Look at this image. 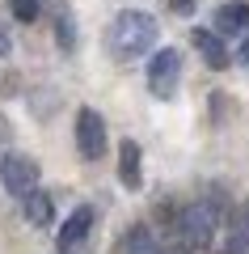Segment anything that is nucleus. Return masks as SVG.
<instances>
[{"instance_id":"f03ea898","label":"nucleus","mask_w":249,"mask_h":254,"mask_svg":"<svg viewBox=\"0 0 249 254\" xmlns=\"http://www.w3.org/2000/svg\"><path fill=\"white\" fill-rule=\"evenodd\" d=\"M220 220H224V195H207V199H195L178 212V233L190 250H211L215 233H220Z\"/></svg>"},{"instance_id":"dca6fc26","label":"nucleus","mask_w":249,"mask_h":254,"mask_svg":"<svg viewBox=\"0 0 249 254\" xmlns=\"http://www.w3.org/2000/svg\"><path fill=\"white\" fill-rule=\"evenodd\" d=\"M241 60H245V68H249V34H245V43H241Z\"/></svg>"},{"instance_id":"39448f33","label":"nucleus","mask_w":249,"mask_h":254,"mask_svg":"<svg viewBox=\"0 0 249 254\" xmlns=\"http://www.w3.org/2000/svg\"><path fill=\"white\" fill-rule=\"evenodd\" d=\"M76 148H80L85 161H98V157L106 153V119H101L93 106L76 110Z\"/></svg>"},{"instance_id":"9b49d317","label":"nucleus","mask_w":249,"mask_h":254,"mask_svg":"<svg viewBox=\"0 0 249 254\" xmlns=\"http://www.w3.org/2000/svg\"><path fill=\"white\" fill-rule=\"evenodd\" d=\"M224 254H249V203L232 216L228 237H224Z\"/></svg>"},{"instance_id":"f3484780","label":"nucleus","mask_w":249,"mask_h":254,"mask_svg":"<svg viewBox=\"0 0 249 254\" xmlns=\"http://www.w3.org/2000/svg\"><path fill=\"white\" fill-rule=\"evenodd\" d=\"M0 55H9V38L4 34H0Z\"/></svg>"},{"instance_id":"f257e3e1","label":"nucleus","mask_w":249,"mask_h":254,"mask_svg":"<svg viewBox=\"0 0 249 254\" xmlns=\"http://www.w3.org/2000/svg\"><path fill=\"white\" fill-rule=\"evenodd\" d=\"M156 47V17L144 9H123L110 26V51L118 60H140Z\"/></svg>"},{"instance_id":"9d476101","label":"nucleus","mask_w":249,"mask_h":254,"mask_svg":"<svg viewBox=\"0 0 249 254\" xmlns=\"http://www.w3.org/2000/svg\"><path fill=\"white\" fill-rule=\"evenodd\" d=\"M215 34H249V4H224L220 13H215Z\"/></svg>"},{"instance_id":"f8f14e48","label":"nucleus","mask_w":249,"mask_h":254,"mask_svg":"<svg viewBox=\"0 0 249 254\" xmlns=\"http://www.w3.org/2000/svg\"><path fill=\"white\" fill-rule=\"evenodd\" d=\"M21 212H26V220H30L34 229L51 225V216H55V208H51V195H47V190H34V195H26V199H21Z\"/></svg>"},{"instance_id":"20e7f679","label":"nucleus","mask_w":249,"mask_h":254,"mask_svg":"<svg viewBox=\"0 0 249 254\" xmlns=\"http://www.w3.org/2000/svg\"><path fill=\"white\" fill-rule=\"evenodd\" d=\"M0 182H4L9 195L26 199V195L38 190V165L30 161L26 153H4V161H0Z\"/></svg>"},{"instance_id":"2eb2a0df","label":"nucleus","mask_w":249,"mask_h":254,"mask_svg":"<svg viewBox=\"0 0 249 254\" xmlns=\"http://www.w3.org/2000/svg\"><path fill=\"white\" fill-rule=\"evenodd\" d=\"M169 4H173V13H182V17L195 13V0H169Z\"/></svg>"},{"instance_id":"1a4fd4ad","label":"nucleus","mask_w":249,"mask_h":254,"mask_svg":"<svg viewBox=\"0 0 249 254\" xmlns=\"http://www.w3.org/2000/svg\"><path fill=\"white\" fill-rule=\"evenodd\" d=\"M190 38H195L199 55L207 60V68H215V72H220V68H228V51H224V38L215 34V30H195Z\"/></svg>"},{"instance_id":"7ed1b4c3","label":"nucleus","mask_w":249,"mask_h":254,"mask_svg":"<svg viewBox=\"0 0 249 254\" xmlns=\"http://www.w3.org/2000/svg\"><path fill=\"white\" fill-rule=\"evenodd\" d=\"M178 81H182V55L173 51V47L156 51L148 60V89H152V98L169 102L173 93H178Z\"/></svg>"},{"instance_id":"ddd939ff","label":"nucleus","mask_w":249,"mask_h":254,"mask_svg":"<svg viewBox=\"0 0 249 254\" xmlns=\"http://www.w3.org/2000/svg\"><path fill=\"white\" fill-rule=\"evenodd\" d=\"M55 38H59L63 51H76V21H72V13H68V9H63V13H59V21H55Z\"/></svg>"},{"instance_id":"6e6552de","label":"nucleus","mask_w":249,"mask_h":254,"mask_svg":"<svg viewBox=\"0 0 249 254\" xmlns=\"http://www.w3.org/2000/svg\"><path fill=\"white\" fill-rule=\"evenodd\" d=\"M123 254H165V242L148 225H131L123 233Z\"/></svg>"},{"instance_id":"423d86ee","label":"nucleus","mask_w":249,"mask_h":254,"mask_svg":"<svg viewBox=\"0 0 249 254\" xmlns=\"http://www.w3.org/2000/svg\"><path fill=\"white\" fill-rule=\"evenodd\" d=\"M89 229H93V208L89 203H80L59 229V254H80L85 242H89Z\"/></svg>"},{"instance_id":"0eeeda50","label":"nucleus","mask_w":249,"mask_h":254,"mask_svg":"<svg viewBox=\"0 0 249 254\" xmlns=\"http://www.w3.org/2000/svg\"><path fill=\"white\" fill-rule=\"evenodd\" d=\"M118 178H123L127 190H140V182H144V157H140V144L135 140H123L118 144Z\"/></svg>"},{"instance_id":"4468645a","label":"nucleus","mask_w":249,"mask_h":254,"mask_svg":"<svg viewBox=\"0 0 249 254\" xmlns=\"http://www.w3.org/2000/svg\"><path fill=\"white\" fill-rule=\"evenodd\" d=\"M9 9H13V17L17 21H38V13H43V0H9Z\"/></svg>"}]
</instances>
